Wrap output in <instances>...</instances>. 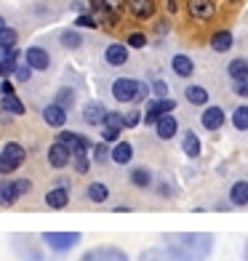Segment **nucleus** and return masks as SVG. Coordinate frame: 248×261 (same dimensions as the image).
Segmentation results:
<instances>
[{"mask_svg": "<svg viewBox=\"0 0 248 261\" xmlns=\"http://www.w3.org/2000/svg\"><path fill=\"white\" fill-rule=\"evenodd\" d=\"M227 72L235 83H245L248 80V62L245 59H232L230 67H227Z\"/></svg>", "mask_w": 248, "mask_h": 261, "instance_id": "obj_29", "label": "nucleus"}, {"mask_svg": "<svg viewBox=\"0 0 248 261\" xmlns=\"http://www.w3.org/2000/svg\"><path fill=\"white\" fill-rule=\"evenodd\" d=\"M200 149H203V144H200V139L197 134H192V130H187V134L182 136V152L187 158H200Z\"/></svg>", "mask_w": 248, "mask_h": 261, "instance_id": "obj_25", "label": "nucleus"}, {"mask_svg": "<svg viewBox=\"0 0 248 261\" xmlns=\"http://www.w3.org/2000/svg\"><path fill=\"white\" fill-rule=\"evenodd\" d=\"M224 120H227V117H224L221 107H206L203 115H200V123H203L206 130H219L224 125Z\"/></svg>", "mask_w": 248, "mask_h": 261, "instance_id": "obj_17", "label": "nucleus"}, {"mask_svg": "<svg viewBox=\"0 0 248 261\" xmlns=\"http://www.w3.org/2000/svg\"><path fill=\"white\" fill-rule=\"evenodd\" d=\"M139 261H171V256H168V251L160 245V248H147V251H141Z\"/></svg>", "mask_w": 248, "mask_h": 261, "instance_id": "obj_34", "label": "nucleus"}, {"mask_svg": "<svg viewBox=\"0 0 248 261\" xmlns=\"http://www.w3.org/2000/svg\"><path fill=\"white\" fill-rule=\"evenodd\" d=\"M155 134H158V139H163V141H171L176 134H179V120H176L173 115H163L160 120L155 123Z\"/></svg>", "mask_w": 248, "mask_h": 261, "instance_id": "obj_16", "label": "nucleus"}, {"mask_svg": "<svg viewBox=\"0 0 248 261\" xmlns=\"http://www.w3.org/2000/svg\"><path fill=\"white\" fill-rule=\"evenodd\" d=\"M16 40H19V35H16V30H11V27H6L3 32H0V54L16 51Z\"/></svg>", "mask_w": 248, "mask_h": 261, "instance_id": "obj_30", "label": "nucleus"}, {"mask_svg": "<svg viewBox=\"0 0 248 261\" xmlns=\"http://www.w3.org/2000/svg\"><path fill=\"white\" fill-rule=\"evenodd\" d=\"M150 91H152L150 86H144V83H139L134 77H117L112 83V99L120 104H131V101L144 99Z\"/></svg>", "mask_w": 248, "mask_h": 261, "instance_id": "obj_2", "label": "nucleus"}, {"mask_svg": "<svg viewBox=\"0 0 248 261\" xmlns=\"http://www.w3.org/2000/svg\"><path fill=\"white\" fill-rule=\"evenodd\" d=\"M150 88H152V93H155V99H168V83L165 80H155Z\"/></svg>", "mask_w": 248, "mask_h": 261, "instance_id": "obj_42", "label": "nucleus"}, {"mask_svg": "<svg viewBox=\"0 0 248 261\" xmlns=\"http://www.w3.org/2000/svg\"><path fill=\"white\" fill-rule=\"evenodd\" d=\"M102 6H104V11H107V14H120V11L128 6V0H102Z\"/></svg>", "mask_w": 248, "mask_h": 261, "instance_id": "obj_37", "label": "nucleus"}, {"mask_svg": "<svg viewBox=\"0 0 248 261\" xmlns=\"http://www.w3.org/2000/svg\"><path fill=\"white\" fill-rule=\"evenodd\" d=\"M54 101H56L59 107H64V110L69 112V110H72V107H75V91H72V88H67V86H64V88H59V91H56V99H54Z\"/></svg>", "mask_w": 248, "mask_h": 261, "instance_id": "obj_32", "label": "nucleus"}, {"mask_svg": "<svg viewBox=\"0 0 248 261\" xmlns=\"http://www.w3.org/2000/svg\"><path fill=\"white\" fill-rule=\"evenodd\" d=\"M3 30H6V19H3V16H0V32H3Z\"/></svg>", "mask_w": 248, "mask_h": 261, "instance_id": "obj_50", "label": "nucleus"}, {"mask_svg": "<svg viewBox=\"0 0 248 261\" xmlns=\"http://www.w3.org/2000/svg\"><path fill=\"white\" fill-rule=\"evenodd\" d=\"M40 243L43 240H35L32 234H14L11 237V248L19 256V261H45Z\"/></svg>", "mask_w": 248, "mask_h": 261, "instance_id": "obj_4", "label": "nucleus"}, {"mask_svg": "<svg viewBox=\"0 0 248 261\" xmlns=\"http://www.w3.org/2000/svg\"><path fill=\"white\" fill-rule=\"evenodd\" d=\"M160 197H171V187L168 184H160Z\"/></svg>", "mask_w": 248, "mask_h": 261, "instance_id": "obj_49", "label": "nucleus"}, {"mask_svg": "<svg viewBox=\"0 0 248 261\" xmlns=\"http://www.w3.org/2000/svg\"><path fill=\"white\" fill-rule=\"evenodd\" d=\"M112 163L117 165H128L134 160V144H128V141H117V144L112 147Z\"/></svg>", "mask_w": 248, "mask_h": 261, "instance_id": "obj_23", "label": "nucleus"}, {"mask_svg": "<svg viewBox=\"0 0 248 261\" xmlns=\"http://www.w3.org/2000/svg\"><path fill=\"white\" fill-rule=\"evenodd\" d=\"M40 237H43V243L48 245L54 253L72 251V248L80 245V240H83L80 232H45V234H40Z\"/></svg>", "mask_w": 248, "mask_h": 261, "instance_id": "obj_5", "label": "nucleus"}, {"mask_svg": "<svg viewBox=\"0 0 248 261\" xmlns=\"http://www.w3.org/2000/svg\"><path fill=\"white\" fill-rule=\"evenodd\" d=\"M232 43H235V38H232L230 30H219V32L211 35V48H214L216 54H227L232 48Z\"/></svg>", "mask_w": 248, "mask_h": 261, "instance_id": "obj_22", "label": "nucleus"}, {"mask_svg": "<svg viewBox=\"0 0 248 261\" xmlns=\"http://www.w3.org/2000/svg\"><path fill=\"white\" fill-rule=\"evenodd\" d=\"M0 110L8 112V115H24L27 107H24V101H21L16 93H14V96H3V99H0Z\"/></svg>", "mask_w": 248, "mask_h": 261, "instance_id": "obj_28", "label": "nucleus"}, {"mask_svg": "<svg viewBox=\"0 0 248 261\" xmlns=\"http://www.w3.org/2000/svg\"><path fill=\"white\" fill-rule=\"evenodd\" d=\"M32 189L30 179H6L0 181V203L3 205H14L16 200H21Z\"/></svg>", "mask_w": 248, "mask_h": 261, "instance_id": "obj_6", "label": "nucleus"}, {"mask_svg": "<svg viewBox=\"0 0 248 261\" xmlns=\"http://www.w3.org/2000/svg\"><path fill=\"white\" fill-rule=\"evenodd\" d=\"M40 115H43V120L48 123L51 128H64L67 125V117H69V112L64 110V107H59L56 101L45 104L43 110H40Z\"/></svg>", "mask_w": 248, "mask_h": 261, "instance_id": "obj_12", "label": "nucleus"}, {"mask_svg": "<svg viewBox=\"0 0 248 261\" xmlns=\"http://www.w3.org/2000/svg\"><path fill=\"white\" fill-rule=\"evenodd\" d=\"M24 62L35 69V72H45V69L51 67V56L45 48H40V45H32V48H27L24 54Z\"/></svg>", "mask_w": 248, "mask_h": 261, "instance_id": "obj_13", "label": "nucleus"}, {"mask_svg": "<svg viewBox=\"0 0 248 261\" xmlns=\"http://www.w3.org/2000/svg\"><path fill=\"white\" fill-rule=\"evenodd\" d=\"M59 40H62L64 48L75 51V48H80V45H83V35H80L78 30H64L62 35H59Z\"/></svg>", "mask_w": 248, "mask_h": 261, "instance_id": "obj_31", "label": "nucleus"}, {"mask_svg": "<svg viewBox=\"0 0 248 261\" xmlns=\"http://www.w3.org/2000/svg\"><path fill=\"white\" fill-rule=\"evenodd\" d=\"M45 205L54 208V211H62L69 205V189L67 187H54L45 192Z\"/></svg>", "mask_w": 248, "mask_h": 261, "instance_id": "obj_18", "label": "nucleus"}, {"mask_svg": "<svg viewBox=\"0 0 248 261\" xmlns=\"http://www.w3.org/2000/svg\"><path fill=\"white\" fill-rule=\"evenodd\" d=\"M30 75H32V67L24 62V64H21V62H16V67H14V77L19 80V83H27L30 80Z\"/></svg>", "mask_w": 248, "mask_h": 261, "instance_id": "obj_38", "label": "nucleus"}, {"mask_svg": "<svg viewBox=\"0 0 248 261\" xmlns=\"http://www.w3.org/2000/svg\"><path fill=\"white\" fill-rule=\"evenodd\" d=\"M104 62L110 67H123L128 62V45L123 43H110L107 48H104Z\"/></svg>", "mask_w": 248, "mask_h": 261, "instance_id": "obj_15", "label": "nucleus"}, {"mask_svg": "<svg viewBox=\"0 0 248 261\" xmlns=\"http://www.w3.org/2000/svg\"><path fill=\"white\" fill-rule=\"evenodd\" d=\"M27 160V149L19 144V141H6L3 147H0V173L8 176L14 173L16 168H21Z\"/></svg>", "mask_w": 248, "mask_h": 261, "instance_id": "obj_3", "label": "nucleus"}, {"mask_svg": "<svg viewBox=\"0 0 248 261\" xmlns=\"http://www.w3.org/2000/svg\"><path fill=\"white\" fill-rule=\"evenodd\" d=\"M230 205L235 208H245L248 205V181H235L230 187Z\"/></svg>", "mask_w": 248, "mask_h": 261, "instance_id": "obj_21", "label": "nucleus"}, {"mask_svg": "<svg viewBox=\"0 0 248 261\" xmlns=\"http://www.w3.org/2000/svg\"><path fill=\"white\" fill-rule=\"evenodd\" d=\"M8 75H14V67H11L3 56H0V77H8Z\"/></svg>", "mask_w": 248, "mask_h": 261, "instance_id": "obj_45", "label": "nucleus"}, {"mask_svg": "<svg viewBox=\"0 0 248 261\" xmlns=\"http://www.w3.org/2000/svg\"><path fill=\"white\" fill-rule=\"evenodd\" d=\"M80 261H131V258L117 245H93L80 256Z\"/></svg>", "mask_w": 248, "mask_h": 261, "instance_id": "obj_7", "label": "nucleus"}, {"mask_svg": "<svg viewBox=\"0 0 248 261\" xmlns=\"http://www.w3.org/2000/svg\"><path fill=\"white\" fill-rule=\"evenodd\" d=\"M107 158H112V149L107 147V141H102V144L93 147V160L96 163H107Z\"/></svg>", "mask_w": 248, "mask_h": 261, "instance_id": "obj_36", "label": "nucleus"}, {"mask_svg": "<svg viewBox=\"0 0 248 261\" xmlns=\"http://www.w3.org/2000/svg\"><path fill=\"white\" fill-rule=\"evenodd\" d=\"M235 93L238 96H248V83H235Z\"/></svg>", "mask_w": 248, "mask_h": 261, "instance_id": "obj_47", "label": "nucleus"}, {"mask_svg": "<svg viewBox=\"0 0 248 261\" xmlns=\"http://www.w3.org/2000/svg\"><path fill=\"white\" fill-rule=\"evenodd\" d=\"M126 45H131V48H144V45H147V35L131 32V35H128V40H126Z\"/></svg>", "mask_w": 248, "mask_h": 261, "instance_id": "obj_41", "label": "nucleus"}, {"mask_svg": "<svg viewBox=\"0 0 248 261\" xmlns=\"http://www.w3.org/2000/svg\"><path fill=\"white\" fill-rule=\"evenodd\" d=\"M104 125H107V128H117V130H123V128H126L123 115H117V112H107V117H104Z\"/></svg>", "mask_w": 248, "mask_h": 261, "instance_id": "obj_40", "label": "nucleus"}, {"mask_svg": "<svg viewBox=\"0 0 248 261\" xmlns=\"http://www.w3.org/2000/svg\"><path fill=\"white\" fill-rule=\"evenodd\" d=\"M163 248L168 251L171 261H206L214 251L211 234H165Z\"/></svg>", "mask_w": 248, "mask_h": 261, "instance_id": "obj_1", "label": "nucleus"}, {"mask_svg": "<svg viewBox=\"0 0 248 261\" xmlns=\"http://www.w3.org/2000/svg\"><path fill=\"white\" fill-rule=\"evenodd\" d=\"M141 120H144V117L139 115V110H128V112L123 115V123H126V128H136Z\"/></svg>", "mask_w": 248, "mask_h": 261, "instance_id": "obj_43", "label": "nucleus"}, {"mask_svg": "<svg viewBox=\"0 0 248 261\" xmlns=\"http://www.w3.org/2000/svg\"><path fill=\"white\" fill-rule=\"evenodd\" d=\"M232 125H235V130H248V104L235 107V112H232Z\"/></svg>", "mask_w": 248, "mask_h": 261, "instance_id": "obj_33", "label": "nucleus"}, {"mask_svg": "<svg viewBox=\"0 0 248 261\" xmlns=\"http://www.w3.org/2000/svg\"><path fill=\"white\" fill-rule=\"evenodd\" d=\"M72 158H75V152L69 149L67 144H62V141H54V144L48 147V152H45V160H48V165L56 168V171L72 165Z\"/></svg>", "mask_w": 248, "mask_h": 261, "instance_id": "obj_8", "label": "nucleus"}, {"mask_svg": "<svg viewBox=\"0 0 248 261\" xmlns=\"http://www.w3.org/2000/svg\"><path fill=\"white\" fill-rule=\"evenodd\" d=\"M243 261H248V243H245V251H243Z\"/></svg>", "mask_w": 248, "mask_h": 261, "instance_id": "obj_51", "label": "nucleus"}, {"mask_svg": "<svg viewBox=\"0 0 248 261\" xmlns=\"http://www.w3.org/2000/svg\"><path fill=\"white\" fill-rule=\"evenodd\" d=\"M86 200L93 205H102V203H107L110 200V187L104 184V181H91L86 187Z\"/></svg>", "mask_w": 248, "mask_h": 261, "instance_id": "obj_19", "label": "nucleus"}, {"mask_svg": "<svg viewBox=\"0 0 248 261\" xmlns=\"http://www.w3.org/2000/svg\"><path fill=\"white\" fill-rule=\"evenodd\" d=\"M107 112L110 110L102 101H88L86 107H83V120H86V125H104Z\"/></svg>", "mask_w": 248, "mask_h": 261, "instance_id": "obj_14", "label": "nucleus"}, {"mask_svg": "<svg viewBox=\"0 0 248 261\" xmlns=\"http://www.w3.org/2000/svg\"><path fill=\"white\" fill-rule=\"evenodd\" d=\"M165 11H168V14H176V11H179V0H165Z\"/></svg>", "mask_w": 248, "mask_h": 261, "instance_id": "obj_48", "label": "nucleus"}, {"mask_svg": "<svg viewBox=\"0 0 248 261\" xmlns=\"http://www.w3.org/2000/svg\"><path fill=\"white\" fill-rule=\"evenodd\" d=\"M173 110H176V101L173 99H152L144 107V123L147 125H155L163 115H173Z\"/></svg>", "mask_w": 248, "mask_h": 261, "instance_id": "obj_9", "label": "nucleus"}, {"mask_svg": "<svg viewBox=\"0 0 248 261\" xmlns=\"http://www.w3.org/2000/svg\"><path fill=\"white\" fill-rule=\"evenodd\" d=\"M72 168H75V173H83V176L88 173V168H91V158H88V152H75V158H72Z\"/></svg>", "mask_w": 248, "mask_h": 261, "instance_id": "obj_35", "label": "nucleus"}, {"mask_svg": "<svg viewBox=\"0 0 248 261\" xmlns=\"http://www.w3.org/2000/svg\"><path fill=\"white\" fill-rule=\"evenodd\" d=\"M128 181H131L134 187H139V189H147V187H152V181H155V176H152V171L150 168H134L131 173H128Z\"/></svg>", "mask_w": 248, "mask_h": 261, "instance_id": "obj_26", "label": "nucleus"}, {"mask_svg": "<svg viewBox=\"0 0 248 261\" xmlns=\"http://www.w3.org/2000/svg\"><path fill=\"white\" fill-rule=\"evenodd\" d=\"M117 139H120V130L104 125V130H102V141H107V144H112V141H117Z\"/></svg>", "mask_w": 248, "mask_h": 261, "instance_id": "obj_44", "label": "nucleus"}, {"mask_svg": "<svg viewBox=\"0 0 248 261\" xmlns=\"http://www.w3.org/2000/svg\"><path fill=\"white\" fill-rule=\"evenodd\" d=\"M187 11H190L192 19L208 21L216 14V0H187Z\"/></svg>", "mask_w": 248, "mask_h": 261, "instance_id": "obj_11", "label": "nucleus"}, {"mask_svg": "<svg viewBox=\"0 0 248 261\" xmlns=\"http://www.w3.org/2000/svg\"><path fill=\"white\" fill-rule=\"evenodd\" d=\"M184 99L192 107H206L208 104V91L203 86H187L184 88Z\"/></svg>", "mask_w": 248, "mask_h": 261, "instance_id": "obj_27", "label": "nucleus"}, {"mask_svg": "<svg viewBox=\"0 0 248 261\" xmlns=\"http://www.w3.org/2000/svg\"><path fill=\"white\" fill-rule=\"evenodd\" d=\"M171 69L179 77H190L192 72H195V62L190 56H184V54H176L173 59H171Z\"/></svg>", "mask_w": 248, "mask_h": 261, "instance_id": "obj_24", "label": "nucleus"}, {"mask_svg": "<svg viewBox=\"0 0 248 261\" xmlns=\"http://www.w3.org/2000/svg\"><path fill=\"white\" fill-rule=\"evenodd\" d=\"M56 141L67 144L72 152H88V149H93L91 139L83 136V134H75V130H59V134H56Z\"/></svg>", "mask_w": 248, "mask_h": 261, "instance_id": "obj_10", "label": "nucleus"}, {"mask_svg": "<svg viewBox=\"0 0 248 261\" xmlns=\"http://www.w3.org/2000/svg\"><path fill=\"white\" fill-rule=\"evenodd\" d=\"M75 27H80V30H83V27H86V30H96V27H99V21L93 19L91 14H80V16L75 19Z\"/></svg>", "mask_w": 248, "mask_h": 261, "instance_id": "obj_39", "label": "nucleus"}, {"mask_svg": "<svg viewBox=\"0 0 248 261\" xmlns=\"http://www.w3.org/2000/svg\"><path fill=\"white\" fill-rule=\"evenodd\" d=\"M0 91H3V96H14V83H11V80H0Z\"/></svg>", "mask_w": 248, "mask_h": 261, "instance_id": "obj_46", "label": "nucleus"}, {"mask_svg": "<svg viewBox=\"0 0 248 261\" xmlns=\"http://www.w3.org/2000/svg\"><path fill=\"white\" fill-rule=\"evenodd\" d=\"M128 11L136 19H150L155 16V0H128Z\"/></svg>", "mask_w": 248, "mask_h": 261, "instance_id": "obj_20", "label": "nucleus"}]
</instances>
